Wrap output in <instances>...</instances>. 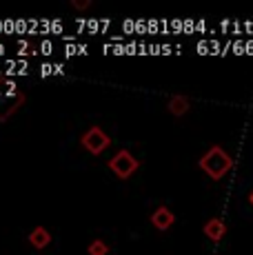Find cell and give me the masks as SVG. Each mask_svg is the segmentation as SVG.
<instances>
[{"instance_id": "cell-1", "label": "cell", "mask_w": 253, "mask_h": 255, "mask_svg": "<svg viewBox=\"0 0 253 255\" xmlns=\"http://www.w3.org/2000/svg\"><path fill=\"white\" fill-rule=\"evenodd\" d=\"M198 166H200L211 180H222L229 171H231L233 158L222 146H211V149L204 151L202 158L198 160Z\"/></svg>"}, {"instance_id": "cell-2", "label": "cell", "mask_w": 253, "mask_h": 255, "mask_svg": "<svg viewBox=\"0 0 253 255\" xmlns=\"http://www.w3.org/2000/svg\"><path fill=\"white\" fill-rule=\"evenodd\" d=\"M109 169H111V173H114L116 178L129 180L131 175H133L135 171L140 169V160L135 158V155L131 153L129 149H120L118 153H116L114 158L109 160Z\"/></svg>"}, {"instance_id": "cell-3", "label": "cell", "mask_w": 253, "mask_h": 255, "mask_svg": "<svg viewBox=\"0 0 253 255\" xmlns=\"http://www.w3.org/2000/svg\"><path fill=\"white\" fill-rule=\"evenodd\" d=\"M80 142H82V146H85V149L89 151L91 155H100L102 151L109 149L111 138L100 129V127H96V125H94V127H89V129H87L85 133H82Z\"/></svg>"}, {"instance_id": "cell-4", "label": "cell", "mask_w": 253, "mask_h": 255, "mask_svg": "<svg viewBox=\"0 0 253 255\" xmlns=\"http://www.w3.org/2000/svg\"><path fill=\"white\" fill-rule=\"evenodd\" d=\"M149 220H151V224L158 229V231H169V229L176 224V213H173L167 204H160V207L151 213Z\"/></svg>"}, {"instance_id": "cell-5", "label": "cell", "mask_w": 253, "mask_h": 255, "mask_svg": "<svg viewBox=\"0 0 253 255\" xmlns=\"http://www.w3.org/2000/svg\"><path fill=\"white\" fill-rule=\"evenodd\" d=\"M27 240L36 251H45L51 244V233H49V229H45V227H33L31 231H29Z\"/></svg>"}, {"instance_id": "cell-6", "label": "cell", "mask_w": 253, "mask_h": 255, "mask_svg": "<svg viewBox=\"0 0 253 255\" xmlns=\"http://www.w3.org/2000/svg\"><path fill=\"white\" fill-rule=\"evenodd\" d=\"M25 102V96L22 93H16V96H11V98H7V100H0V122H4V120H9V116L11 114H16L18 111V107Z\"/></svg>"}, {"instance_id": "cell-7", "label": "cell", "mask_w": 253, "mask_h": 255, "mask_svg": "<svg viewBox=\"0 0 253 255\" xmlns=\"http://www.w3.org/2000/svg\"><path fill=\"white\" fill-rule=\"evenodd\" d=\"M204 235H207L211 242H220L222 238H225V233H227V227H225V222H222L220 218H211L207 224H204Z\"/></svg>"}, {"instance_id": "cell-8", "label": "cell", "mask_w": 253, "mask_h": 255, "mask_svg": "<svg viewBox=\"0 0 253 255\" xmlns=\"http://www.w3.org/2000/svg\"><path fill=\"white\" fill-rule=\"evenodd\" d=\"M189 107H191V102H189V98L187 96H173L171 100H169V105H167V109H169V114L171 116H184L189 111Z\"/></svg>"}, {"instance_id": "cell-9", "label": "cell", "mask_w": 253, "mask_h": 255, "mask_svg": "<svg viewBox=\"0 0 253 255\" xmlns=\"http://www.w3.org/2000/svg\"><path fill=\"white\" fill-rule=\"evenodd\" d=\"M87 251H89V255H107L109 253V247H107V242H102V240H94V242H89Z\"/></svg>"}, {"instance_id": "cell-10", "label": "cell", "mask_w": 253, "mask_h": 255, "mask_svg": "<svg viewBox=\"0 0 253 255\" xmlns=\"http://www.w3.org/2000/svg\"><path fill=\"white\" fill-rule=\"evenodd\" d=\"M74 7L76 9H87V7H91V2L89 0H85V2H74Z\"/></svg>"}, {"instance_id": "cell-11", "label": "cell", "mask_w": 253, "mask_h": 255, "mask_svg": "<svg viewBox=\"0 0 253 255\" xmlns=\"http://www.w3.org/2000/svg\"><path fill=\"white\" fill-rule=\"evenodd\" d=\"M249 202H251V207H253V191L249 193Z\"/></svg>"}]
</instances>
